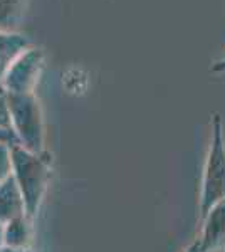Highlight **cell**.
I'll use <instances>...</instances> for the list:
<instances>
[{
    "label": "cell",
    "instance_id": "6da1fadb",
    "mask_svg": "<svg viewBox=\"0 0 225 252\" xmlns=\"http://www.w3.org/2000/svg\"><path fill=\"white\" fill-rule=\"evenodd\" d=\"M52 172V155L47 152L34 153L24 146H12V177L17 182L31 220L37 217L46 198Z\"/></svg>",
    "mask_w": 225,
    "mask_h": 252
},
{
    "label": "cell",
    "instance_id": "7a4b0ae2",
    "mask_svg": "<svg viewBox=\"0 0 225 252\" xmlns=\"http://www.w3.org/2000/svg\"><path fill=\"white\" fill-rule=\"evenodd\" d=\"M225 200V136L220 115L212 118V138L208 145L200 185V219L215 204Z\"/></svg>",
    "mask_w": 225,
    "mask_h": 252
},
{
    "label": "cell",
    "instance_id": "3957f363",
    "mask_svg": "<svg viewBox=\"0 0 225 252\" xmlns=\"http://www.w3.org/2000/svg\"><path fill=\"white\" fill-rule=\"evenodd\" d=\"M7 94V93H5ZM10 123L20 146L29 152H46V123L39 97L32 94H7Z\"/></svg>",
    "mask_w": 225,
    "mask_h": 252
},
{
    "label": "cell",
    "instance_id": "277c9868",
    "mask_svg": "<svg viewBox=\"0 0 225 252\" xmlns=\"http://www.w3.org/2000/svg\"><path fill=\"white\" fill-rule=\"evenodd\" d=\"M44 63H46L44 51L40 47L32 46L7 69V72L0 81V88L7 94H32L35 93V88H37L44 71Z\"/></svg>",
    "mask_w": 225,
    "mask_h": 252
},
{
    "label": "cell",
    "instance_id": "5b68a950",
    "mask_svg": "<svg viewBox=\"0 0 225 252\" xmlns=\"http://www.w3.org/2000/svg\"><path fill=\"white\" fill-rule=\"evenodd\" d=\"M202 220L198 244L202 252H215L225 247V200L219 202Z\"/></svg>",
    "mask_w": 225,
    "mask_h": 252
},
{
    "label": "cell",
    "instance_id": "8992f818",
    "mask_svg": "<svg viewBox=\"0 0 225 252\" xmlns=\"http://www.w3.org/2000/svg\"><path fill=\"white\" fill-rule=\"evenodd\" d=\"M26 214V204L15 178L10 177L0 184V230L7 222L22 217Z\"/></svg>",
    "mask_w": 225,
    "mask_h": 252
},
{
    "label": "cell",
    "instance_id": "52a82bcc",
    "mask_svg": "<svg viewBox=\"0 0 225 252\" xmlns=\"http://www.w3.org/2000/svg\"><path fill=\"white\" fill-rule=\"evenodd\" d=\"M32 44L27 35L14 31H0V81L7 72L15 59H19L27 49H31Z\"/></svg>",
    "mask_w": 225,
    "mask_h": 252
},
{
    "label": "cell",
    "instance_id": "ba28073f",
    "mask_svg": "<svg viewBox=\"0 0 225 252\" xmlns=\"http://www.w3.org/2000/svg\"><path fill=\"white\" fill-rule=\"evenodd\" d=\"M32 222L34 220H31L27 215L7 222L0 230V244L12 247H31Z\"/></svg>",
    "mask_w": 225,
    "mask_h": 252
},
{
    "label": "cell",
    "instance_id": "9c48e42d",
    "mask_svg": "<svg viewBox=\"0 0 225 252\" xmlns=\"http://www.w3.org/2000/svg\"><path fill=\"white\" fill-rule=\"evenodd\" d=\"M27 0H0V31L14 32L22 22Z\"/></svg>",
    "mask_w": 225,
    "mask_h": 252
},
{
    "label": "cell",
    "instance_id": "30bf717a",
    "mask_svg": "<svg viewBox=\"0 0 225 252\" xmlns=\"http://www.w3.org/2000/svg\"><path fill=\"white\" fill-rule=\"evenodd\" d=\"M12 146L0 143V184L12 175Z\"/></svg>",
    "mask_w": 225,
    "mask_h": 252
},
{
    "label": "cell",
    "instance_id": "8fae6325",
    "mask_svg": "<svg viewBox=\"0 0 225 252\" xmlns=\"http://www.w3.org/2000/svg\"><path fill=\"white\" fill-rule=\"evenodd\" d=\"M0 128L12 129L9 103H7V94L2 88H0ZM12 131H14V129H12Z\"/></svg>",
    "mask_w": 225,
    "mask_h": 252
},
{
    "label": "cell",
    "instance_id": "7c38bea8",
    "mask_svg": "<svg viewBox=\"0 0 225 252\" xmlns=\"http://www.w3.org/2000/svg\"><path fill=\"white\" fill-rule=\"evenodd\" d=\"M0 143H7V145H19L17 136L12 129L7 128H0Z\"/></svg>",
    "mask_w": 225,
    "mask_h": 252
},
{
    "label": "cell",
    "instance_id": "4fadbf2b",
    "mask_svg": "<svg viewBox=\"0 0 225 252\" xmlns=\"http://www.w3.org/2000/svg\"><path fill=\"white\" fill-rule=\"evenodd\" d=\"M0 252H32L31 247H12L5 246V244H0Z\"/></svg>",
    "mask_w": 225,
    "mask_h": 252
},
{
    "label": "cell",
    "instance_id": "5bb4252c",
    "mask_svg": "<svg viewBox=\"0 0 225 252\" xmlns=\"http://www.w3.org/2000/svg\"><path fill=\"white\" fill-rule=\"evenodd\" d=\"M210 71H212V72H225V56H224L222 59L217 61V63L212 64Z\"/></svg>",
    "mask_w": 225,
    "mask_h": 252
},
{
    "label": "cell",
    "instance_id": "9a60e30c",
    "mask_svg": "<svg viewBox=\"0 0 225 252\" xmlns=\"http://www.w3.org/2000/svg\"><path fill=\"white\" fill-rule=\"evenodd\" d=\"M183 252H202V251H200V244H198V239H195V241L192 242L190 246H188L187 249L183 251Z\"/></svg>",
    "mask_w": 225,
    "mask_h": 252
}]
</instances>
